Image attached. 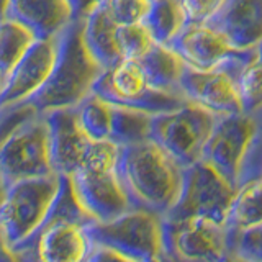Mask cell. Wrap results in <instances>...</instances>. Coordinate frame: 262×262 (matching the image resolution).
Returning <instances> with one entry per match:
<instances>
[{
  "mask_svg": "<svg viewBox=\"0 0 262 262\" xmlns=\"http://www.w3.org/2000/svg\"><path fill=\"white\" fill-rule=\"evenodd\" d=\"M216 120V115L187 102L177 110L152 115L151 139L180 167L188 169L202 161Z\"/></svg>",
  "mask_w": 262,
  "mask_h": 262,
  "instance_id": "obj_8",
  "label": "cell"
},
{
  "mask_svg": "<svg viewBox=\"0 0 262 262\" xmlns=\"http://www.w3.org/2000/svg\"><path fill=\"white\" fill-rule=\"evenodd\" d=\"M166 46L180 56L187 68L199 71L213 69L246 51L234 48L226 35L211 25H187Z\"/></svg>",
  "mask_w": 262,
  "mask_h": 262,
  "instance_id": "obj_15",
  "label": "cell"
},
{
  "mask_svg": "<svg viewBox=\"0 0 262 262\" xmlns=\"http://www.w3.org/2000/svg\"><path fill=\"white\" fill-rule=\"evenodd\" d=\"M143 25L158 45H169L187 27L182 0H156L151 2Z\"/></svg>",
  "mask_w": 262,
  "mask_h": 262,
  "instance_id": "obj_21",
  "label": "cell"
},
{
  "mask_svg": "<svg viewBox=\"0 0 262 262\" xmlns=\"http://www.w3.org/2000/svg\"><path fill=\"white\" fill-rule=\"evenodd\" d=\"M105 5L112 18L120 27H126V25L143 23L151 2L149 0H105Z\"/></svg>",
  "mask_w": 262,
  "mask_h": 262,
  "instance_id": "obj_28",
  "label": "cell"
},
{
  "mask_svg": "<svg viewBox=\"0 0 262 262\" xmlns=\"http://www.w3.org/2000/svg\"><path fill=\"white\" fill-rule=\"evenodd\" d=\"M239 92L243 112L262 108V43L254 48V54L241 71Z\"/></svg>",
  "mask_w": 262,
  "mask_h": 262,
  "instance_id": "obj_26",
  "label": "cell"
},
{
  "mask_svg": "<svg viewBox=\"0 0 262 262\" xmlns=\"http://www.w3.org/2000/svg\"><path fill=\"white\" fill-rule=\"evenodd\" d=\"M138 61L141 64L151 87L162 90V92L182 94L180 80H182L185 71V62L169 46L156 43Z\"/></svg>",
  "mask_w": 262,
  "mask_h": 262,
  "instance_id": "obj_20",
  "label": "cell"
},
{
  "mask_svg": "<svg viewBox=\"0 0 262 262\" xmlns=\"http://www.w3.org/2000/svg\"><path fill=\"white\" fill-rule=\"evenodd\" d=\"M89 262H131V260L120 256L117 252L110 251V249L102 248V246H97V249L94 251L92 257H90Z\"/></svg>",
  "mask_w": 262,
  "mask_h": 262,
  "instance_id": "obj_32",
  "label": "cell"
},
{
  "mask_svg": "<svg viewBox=\"0 0 262 262\" xmlns=\"http://www.w3.org/2000/svg\"><path fill=\"white\" fill-rule=\"evenodd\" d=\"M59 35L36 39L21 61L0 82V108L30 100L46 84L56 62Z\"/></svg>",
  "mask_w": 262,
  "mask_h": 262,
  "instance_id": "obj_14",
  "label": "cell"
},
{
  "mask_svg": "<svg viewBox=\"0 0 262 262\" xmlns=\"http://www.w3.org/2000/svg\"><path fill=\"white\" fill-rule=\"evenodd\" d=\"M64 176H48L15 182L2 188L0 236L2 248L16 251L51 215Z\"/></svg>",
  "mask_w": 262,
  "mask_h": 262,
  "instance_id": "obj_6",
  "label": "cell"
},
{
  "mask_svg": "<svg viewBox=\"0 0 262 262\" xmlns=\"http://www.w3.org/2000/svg\"><path fill=\"white\" fill-rule=\"evenodd\" d=\"M56 174L51 162L49 135L45 113L33 117L0 144V184L2 188L15 182Z\"/></svg>",
  "mask_w": 262,
  "mask_h": 262,
  "instance_id": "obj_10",
  "label": "cell"
},
{
  "mask_svg": "<svg viewBox=\"0 0 262 262\" xmlns=\"http://www.w3.org/2000/svg\"><path fill=\"white\" fill-rule=\"evenodd\" d=\"M237 49H251L262 43V0H228L211 23Z\"/></svg>",
  "mask_w": 262,
  "mask_h": 262,
  "instance_id": "obj_18",
  "label": "cell"
},
{
  "mask_svg": "<svg viewBox=\"0 0 262 262\" xmlns=\"http://www.w3.org/2000/svg\"><path fill=\"white\" fill-rule=\"evenodd\" d=\"M118 43L123 59H139L156 45L143 23L126 25L118 30Z\"/></svg>",
  "mask_w": 262,
  "mask_h": 262,
  "instance_id": "obj_27",
  "label": "cell"
},
{
  "mask_svg": "<svg viewBox=\"0 0 262 262\" xmlns=\"http://www.w3.org/2000/svg\"><path fill=\"white\" fill-rule=\"evenodd\" d=\"M82 21L85 46L103 69H110L123 61L118 43L120 25L112 18L105 2L94 8Z\"/></svg>",
  "mask_w": 262,
  "mask_h": 262,
  "instance_id": "obj_19",
  "label": "cell"
},
{
  "mask_svg": "<svg viewBox=\"0 0 262 262\" xmlns=\"http://www.w3.org/2000/svg\"><path fill=\"white\" fill-rule=\"evenodd\" d=\"M105 0H69L74 20H84L94 8H97Z\"/></svg>",
  "mask_w": 262,
  "mask_h": 262,
  "instance_id": "obj_31",
  "label": "cell"
},
{
  "mask_svg": "<svg viewBox=\"0 0 262 262\" xmlns=\"http://www.w3.org/2000/svg\"><path fill=\"white\" fill-rule=\"evenodd\" d=\"M228 4V0H182L188 25L211 23Z\"/></svg>",
  "mask_w": 262,
  "mask_h": 262,
  "instance_id": "obj_30",
  "label": "cell"
},
{
  "mask_svg": "<svg viewBox=\"0 0 262 262\" xmlns=\"http://www.w3.org/2000/svg\"><path fill=\"white\" fill-rule=\"evenodd\" d=\"M94 220L79 203L69 177H62L51 215L30 239L10 252L16 262H89L97 244L90 233Z\"/></svg>",
  "mask_w": 262,
  "mask_h": 262,
  "instance_id": "obj_1",
  "label": "cell"
},
{
  "mask_svg": "<svg viewBox=\"0 0 262 262\" xmlns=\"http://www.w3.org/2000/svg\"><path fill=\"white\" fill-rule=\"evenodd\" d=\"M151 113L113 105L110 141L118 146H129L151 139Z\"/></svg>",
  "mask_w": 262,
  "mask_h": 262,
  "instance_id": "obj_24",
  "label": "cell"
},
{
  "mask_svg": "<svg viewBox=\"0 0 262 262\" xmlns=\"http://www.w3.org/2000/svg\"><path fill=\"white\" fill-rule=\"evenodd\" d=\"M225 262H249L248 259H244L243 256H239V254H236V252H229L228 254V257L225 259Z\"/></svg>",
  "mask_w": 262,
  "mask_h": 262,
  "instance_id": "obj_33",
  "label": "cell"
},
{
  "mask_svg": "<svg viewBox=\"0 0 262 262\" xmlns=\"http://www.w3.org/2000/svg\"><path fill=\"white\" fill-rule=\"evenodd\" d=\"M262 225V177L236 190L226 220L229 233H241Z\"/></svg>",
  "mask_w": 262,
  "mask_h": 262,
  "instance_id": "obj_22",
  "label": "cell"
},
{
  "mask_svg": "<svg viewBox=\"0 0 262 262\" xmlns=\"http://www.w3.org/2000/svg\"><path fill=\"white\" fill-rule=\"evenodd\" d=\"M49 135L53 169L57 176L71 177L84 161L90 139L77 121L76 108H61L45 113Z\"/></svg>",
  "mask_w": 262,
  "mask_h": 262,
  "instance_id": "obj_16",
  "label": "cell"
},
{
  "mask_svg": "<svg viewBox=\"0 0 262 262\" xmlns=\"http://www.w3.org/2000/svg\"><path fill=\"white\" fill-rule=\"evenodd\" d=\"M149 2H156V0H149Z\"/></svg>",
  "mask_w": 262,
  "mask_h": 262,
  "instance_id": "obj_35",
  "label": "cell"
},
{
  "mask_svg": "<svg viewBox=\"0 0 262 262\" xmlns=\"http://www.w3.org/2000/svg\"><path fill=\"white\" fill-rule=\"evenodd\" d=\"M254 54V48L208 71L187 68L180 80V92L187 102L211 112L216 117L243 112L239 76Z\"/></svg>",
  "mask_w": 262,
  "mask_h": 262,
  "instance_id": "obj_11",
  "label": "cell"
},
{
  "mask_svg": "<svg viewBox=\"0 0 262 262\" xmlns=\"http://www.w3.org/2000/svg\"><path fill=\"white\" fill-rule=\"evenodd\" d=\"M166 262H167V260H166Z\"/></svg>",
  "mask_w": 262,
  "mask_h": 262,
  "instance_id": "obj_36",
  "label": "cell"
},
{
  "mask_svg": "<svg viewBox=\"0 0 262 262\" xmlns=\"http://www.w3.org/2000/svg\"><path fill=\"white\" fill-rule=\"evenodd\" d=\"M38 38L25 25L2 18L0 21V82H2Z\"/></svg>",
  "mask_w": 262,
  "mask_h": 262,
  "instance_id": "obj_23",
  "label": "cell"
},
{
  "mask_svg": "<svg viewBox=\"0 0 262 262\" xmlns=\"http://www.w3.org/2000/svg\"><path fill=\"white\" fill-rule=\"evenodd\" d=\"M97 246H102L131 262H166L162 216L143 208H133L121 216L90 225Z\"/></svg>",
  "mask_w": 262,
  "mask_h": 262,
  "instance_id": "obj_7",
  "label": "cell"
},
{
  "mask_svg": "<svg viewBox=\"0 0 262 262\" xmlns=\"http://www.w3.org/2000/svg\"><path fill=\"white\" fill-rule=\"evenodd\" d=\"M2 262H16V259L12 256L10 252H8L7 249L2 248Z\"/></svg>",
  "mask_w": 262,
  "mask_h": 262,
  "instance_id": "obj_34",
  "label": "cell"
},
{
  "mask_svg": "<svg viewBox=\"0 0 262 262\" xmlns=\"http://www.w3.org/2000/svg\"><path fill=\"white\" fill-rule=\"evenodd\" d=\"M76 113L79 126L90 141H110L113 105L95 94H90L76 106Z\"/></svg>",
  "mask_w": 262,
  "mask_h": 262,
  "instance_id": "obj_25",
  "label": "cell"
},
{
  "mask_svg": "<svg viewBox=\"0 0 262 262\" xmlns=\"http://www.w3.org/2000/svg\"><path fill=\"white\" fill-rule=\"evenodd\" d=\"M162 237L167 262H225L231 252L226 225L207 218H162Z\"/></svg>",
  "mask_w": 262,
  "mask_h": 262,
  "instance_id": "obj_12",
  "label": "cell"
},
{
  "mask_svg": "<svg viewBox=\"0 0 262 262\" xmlns=\"http://www.w3.org/2000/svg\"><path fill=\"white\" fill-rule=\"evenodd\" d=\"M94 94L115 106H125L151 115L172 112L187 103L182 94L162 92L149 85L138 59H123L105 69L94 85Z\"/></svg>",
  "mask_w": 262,
  "mask_h": 262,
  "instance_id": "obj_9",
  "label": "cell"
},
{
  "mask_svg": "<svg viewBox=\"0 0 262 262\" xmlns=\"http://www.w3.org/2000/svg\"><path fill=\"white\" fill-rule=\"evenodd\" d=\"M82 25V20H74L59 35L53 71L46 84L27 100L38 113L76 108L82 100L94 94L95 82L105 69L89 53Z\"/></svg>",
  "mask_w": 262,
  "mask_h": 262,
  "instance_id": "obj_4",
  "label": "cell"
},
{
  "mask_svg": "<svg viewBox=\"0 0 262 262\" xmlns=\"http://www.w3.org/2000/svg\"><path fill=\"white\" fill-rule=\"evenodd\" d=\"M2 18L25 25L38 39L57 36L74 21L69 0H2Z\"/></svg>",
  "mask_w": 262,
  "mask_h": 262,
  "instance_id": "obj_17",
  "label": "cell"
},
{
  "mask_svg": "<svg viewBox=\"0 0 262 262\" xmlns=\"http://www.w3.org/2000/svg\"><path fill=\"white\" fill-rule=\"evenodd\" d=\"M236 190L207 162L185 169L182 192L164 220L207 218L226 225Z\"/></svg>",
  "mask_w": 262,
  "mask_h": 262,
  "instance_id": "obj_13",
  "label": "cell"
},
{
  "mask_svg": "<svg viewBox=\"0 0 262 262\" xmlns=\"http://www.w3.org/2000/svg\"><path fill=\"white\" fill-rule=\"evenodd\" d=\"M231 251L249 262H262V225L241 233H229Z\"/></svg>",
  "mask_w": 262,
  "mask_h": 262,
  "instance_id": "obj_29",
  "label": "cell"
},
{
  "mask_svg": "<svg viewBox=\"0 0 262 262\" xmlns=\"http://www.w3.org/2000/svg\"><path fill=\"white\" fill-rule=\"evenodd\" d=\"M118 170L135 208L166 216L177 203L185 169L152 139L120 146Z\"/></svg>",
  "mask_w": 262,
  "mask_h": 262,
  "instance_id": "obj_2",
  "label": "cell"
},
{
  "mask_svg": "<svg viewBox=\"0 0 262 262\" xmlns=\"http://www.w3.org/2000/svg\"><path fill=\"white\" fill-rule=\"evenodd\" d=\"M211 166L234 190L262 177V108L218 117L203 151Z\"/></svg>",
  "mask_w": 262,
  "mask_h": 262,
  "instance_id": "obj_3",
  "label": "cell"
},
{
  "mask_svg": "<svg viewBox=\"0 0 262 262\" xmlns=\"http://www.w3.org/2000/svg\"><path fill=\"white\" fill-rule=\"evenodd\" d=\"M120 146L92 141L80 167L69 177L79 203L95 223H105L133 210L120 170Z\"/></svg>",
  "mask_w": 262,
  "mask_h": 262,
  "instance_id": "obj_5",
  "label": "cell"
}]
</instances>
